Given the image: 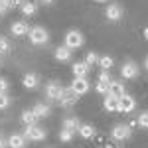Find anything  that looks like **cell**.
Masks as SVG:
<instances>
[{
	"label": "cell",
	"instance_id": "6da1fadb",
	"mask_svg": "<svg viewBox=\"0 0 148 148\" xmlns=\"http://www.w3.org/2000/svg\"><path fill=\"white\" fill-rule=\"evenodd\" d=\"M28 38H30V42L34 46H46L47 42H49V32L44 26H34V28H30Z\"/></svg>",
	"mask_w": 148,
	"mask_h": 148
},
{
	"label": "cell",
	"instance_id": "7a4b0ae2",
	"mask_svg": "<svg viewBox=\"0 0 148 148\" xmlns=\"http://www.w3.org/2000/svg\"><path fill=\"white\" fill-rule=\"evenodd\" d=\"M46 136H47V130L40 125H30L24 130V138L30 140V142H42V140H46Z\"/></svg>",
	"mask_w": 148,
	"mask_h": 148
},
{
	"label": "cell",
	"instance_id": "3957f363",
	"mask_svg": "<svg viewBox=\"0 0 148 148\" xmlns=\"http://www.w3.org/2000/svg\"><path fill=\"white\" fill-rule=\"evenodd\" d=\"M83 44H85V38H83V34H81L79 30H69L67 34H65V38H63V46L69 47L71 51L79 49Z\"/></svg>",
	"mask_w": 148,
	"mask_h": 148
},
{
	"label": "cell",
	"instance_id": "277c9868",
	"mask_svg": "<svg viewBox=\"0 0 148 148\" xmlns=\"http://www.w3.org/2000/svg\"><path fill=\"white\" fill-rule=\"evenodd\" d=\"M130 134H132V130H130V128H128V125H125V123L114 125L113 130H111V138H113V140H116V142L128 140V138H130Z\"/></svg>",
	"mask_w": 148,
	"mask_h": 148
},
{
	"label": "cell",
	"instance_id": "5b68a950",
	"mask_svg": "<svg viewBox=\"0 0 148 148\" xmlns=\"http://www.w3.org/2000/svg\"><path fill=\"white\" fill-rule=\"evenodd\" d=\"M79 101V95H75L71 87H63V93H61V99H59V105L63 107V109H71V107H75Z\"/></svg>",
	"mask_w": 148,
	"mask_h": 148
},
{
	"label": "cell",
	"instance_id": "8992f818",
	"mask_svg": "<svg viewBox=\"0 0 148 148\" xmlns=\"http://www.w3.org/2000/svg\"><path fill=\"white\" fill-rule=\"evenodd\" d=\"M71 89H73V93L75 95H85V93L91 89V83H89V79L87 77H73V81H71V85H69Z\"/></svg>",
	"mask_w": 148,
	"mask_h": 148
},
{
	"label": "cell",
	"instance_id": "52a82bcc",
	"mask_svg": "<svg viewBox=\"0 0 148 148\" xmlns=\"http://www.w3.org/2000/svg\"><path fill=\"white\" fill-rule=\"evenodd\" d=\"M61 93H63V85L59 81H49L46 87V97L49 101H59L61 99Z\"/></svg>",
	"mask_w": 148,
	"mask_h": 148
},
{
	"label": "cell",
	"instance_id": "ba28073f",
	"mask_svg": "<svg viewBox=\"0 0 148 148\" xmlns=\"http://www.w3.org/2000/svg\"><path fill=\"white\" fill-rule=\"evenodd\" d=\"M138 73H140V69H138V65L134 63V61H125L123 63V67H121V75H123V79H136Z\"/></svg>",
	"mask_w": 148,
	"mask_h": 148
},
{
	"label": "cell",
	"instance_id": "9c48e42d",
	"mask_svg": "<svg viewBox=\"0 0 148 148\" xmlns=\"http://www.w3.org/2000/svg\"><path fill=\"white\" fill-rule=\"evenodd\" d=\"M134 109H136V101H134L132 95L126 93L125 97L119 99V113H132Z\"/></svg>",
	"mask_w": 148,
	"mask_h": 148
},
{
	"label": "cell",
	"instance_id": "30bf717a",
	"mask_svg": "<svg viewBox=\"0 0 148 148\" xmlns=\"http://www.w3.org/2000/svg\"><path fill=\"white\" fill-rule=\"evenodd\" d=\"M123 6L121 4H109L107 8H105V16H107V20H111V22H119L121 18H123Z\"/></svg>",
	"mask_w": 148,
	"mask_h": 148
},
{
	"label": "cell",
	"instance_id": "8fae6325",
	"mask_svg": "<svg viewBox=\"0 0 148 148\" xmlns=\"http://www.w3.org/2000/svg\"><path fill=\"white\" fill-rule=\"evenodd\" d=\"M28 32H30V26H28V22H26V20H16V22H12V26H10V34L14 36V38H22V36H28Z\"/></svg>",
	"mask_w": 148,
	"mask_h": 148
},
{
	"label": "cell",
	"instance_id": "7c38bea8",
	"mask_svg": "<svg viewBox=\"0 0 148 148\" xmlns=\"http://www.w3.org/2000/svg\"><path fill=\"white\" fill-rule=\"evenodd\" d=\"M109 95H113L116 99L125 97L126 95V85L119 79H111V83H109Z\"/></svg>",
	"mask_w": 148,
	"mask_h": 148
},
{
	"label": "cell",
	"instance_id": "4fadbf2b",
	"mask_svg": "<svg viewBox=\"0 0 148 148\" xmlns=\"http://www.w3.org/2000/svg\"><path fill=\"white\" fill-rule=\"evenodd\" d=\"M71 71H73V77H87V73L91 71V67L85 61H73Z\"/></svg>",
	"mask_w": 148,
	"mask_h": 148
},
{
	"label": "cell",
	"instance_id": "5bb4252c",
	"mask_svg": "<svg viewBox=\"0 0 148 148\" xmlns=\"http://www.w3.org/2000/svg\"><path fill=\"white\" fill-rule=\"evenodd\" d=\"M103 109L109 111V113H119V99L107 93L105 99H103Z\"/></svg>",
	"mask_w": 148,
	"mask_h": 148
},
{
	"label": "cell",
	"instance_id": "9a60e30c",
	"mask_svg": "<svg viewBox=\"0 0 148 148\" xmlns=\"http://www.w3.org/2000/svg\"><path fill=\"white\" fill-rule=\"evenodd\" d=\"M26 138H24V134H20V132H14V134H10L8 136V148H26Z\"/></svg>",
	"mask_w": 148,
	"mask_h": 148
},
{
	"label": "cell",
	"instance_id": "2e32d148",
	"mask_svg": "<svg viewBox=\"0 0 148 148\" xmlns=\"http://www.w3.org/2000/svg\"><path fill=\"white\" fill-rule=\"evenodd\" d=\"M22 85L26 87V89H38V85H40V77L36 75V73H26L22 77Z\"/></svg>",
	"mask_w": 148,
	"mask_h": 148
},
{
	"label": "cell",
	"instance_id": "e0dca14e",
	"mask_svg": "<svg viewBox=\"0 0 148 148\" xmlns=\"http://www.w3.org/2000/svg\"><path fill=\"white\" fill-rule=\"evenodd\" d=\"M32 111H34V114L38 116V119H47L49 113H51L49 105H46V103H36L34 107H32Z\"/></svg>",
	"mask_w": 148,
	"mask_h": 148
},
{
	"label": "cell",
	"instance_id": "ac0fdd59",
	"mask_svg": "<svg viewBox=\"0 0 148 148\" xmlns=\"http://www.w3.org/2000/svg\"><path fill=\"white\" fill-rule=\"evenodd\" d=\"M20 12H22L24 16H34L36 12H38V2H34V0H26V2H22L20 6Z\"/></svg>",
	"mask_w": 148,
	"mask_h": 148
},
{
	"label": "cell",
	"instance_id": "d6986e66",
	"mask_svg": "<svg viewBox=\"0 0 148 148\" xmlns=\"http://www.w3.org/2000/svg\"><path fill=\"white\" fill-rule=\"evenodd\" d=\"M53 57H56V61H69L71 59V49L65 46H57L56 51H53Z\"/></svg>",
	"mask_w": 148,
	"mask_h": 148
},
{
	"label": "cell",
	"instance_id": "ffe728a7",
	"mask_svg": "<svg viewBox=\"0 0 148 148\" xmlns=\"http://www.w3.org/2000/svg\"><path fill=\"white\" fill-rule=\"evenodd\" d=\"M20 121H22L26 126H30V125H38V121H40V119L34 114V111H32V109H24V111H22V116H20Z\"/></svg>",
	"mask_w": 148,
	"mask_h": 148
},
{
	"label": "cell",
	"instance_id": "44dd1931",
	"mask_svg": "<svg viewBox=\"0 0 148 148\" xmlns=\"http://www.w3.org/2000/svg\"><path fill=\"white\" fill-rule=\"evenodd\" d=\"M79 116H67V119H63V128L65 130H71V132H77L79 130Z\"/></svg>",
	"mask_w": 148,
	"mask_h": 148
},
{
	"label": "cell",
	"instance_id": "7402d4cb",
	"mask_svg": "<svg viewBox=\"0 0 148 148\" xmlns=\"http://www.w3.org/2000/svg\"><path fill=\"white\" fill-rule=\"evenodd\" d=\"M77 132H79L81 138H87V140L97 136V130H95V126H93V125H81Z\"/></svg>",
	"mask_w": 148,
	"mask_h": 148
},
{
	"label": "cell",
	"instance_id": "603a6c76",
	"mask_svg": "<svg viewBox=\"0 0 148 148\" xmlns=\"http://www.w3.org/2000/svg\"><path fill=\"white\" fill-rule=\"evenodd\" d=\"M113 65H114V59L111 56H101L99 57V67H101V71H109Z\"/></svg>",
	"mask_w": 148,
	"mask_h": 148
},
{
	"label": "cell",
	"instance_id": "cb8c5ba5",
	"mask_svg": "<svg viewBox=\"0 0 148 148\" xmlns=\"http://www.w3.org/2000/svg\"><path fill=\"white\" fill-rule=\"evenodd\" d=\"M10 51H12V42L6 36H0V53L6 56V53H10Z\"/></svg>",
	"mask_w": 148,
	"mask_h": 148
},
{
	"label": "cell",
	"instance_id": "d4e9b609",
	"mask_svg": "<svg viewBox=\"0 0 148 148\" xmlns=\"http://www.w3.org/2000/svg\"><path fill=\"white\" fill-rule=\"evenodd\" d=\"M99 57H101V56H99V53H95V51H87V56H85L83 61H85L89 67H95V65L99 63Z\"/></svg>",
	"mask_w": 148,
	"mask_h": 148
},
{
	"label": "cell",
	"instance_id": "484cf974",
	"mask_svg": "<svg viewBox=\"0 0 148 148\" xmlns=\"http://www.w3.org/2000/svg\"><path fill=\"white\" fill-rule=\"evenodd\" d=\"M75 136V132H71V130H65V128H61V132H59V140L61 142H71Z\"/></svg>",
	"mask_w": 148,
	"mask_h": 148
},
{
	"label": "cell",
	"instance_id": "4316f807",
	"mask_svg": "<svg viewBox=\"0 0 148 148\" xmlns=\"http://www.w3.org/2000/svg\"><path fill=\"white\" fill-rule=\"evenodd\" d=\"M10 103H12V99L8 93H0V109H8Z\"/></svg>",
	"mask_w": 148,
	"mask_h": 148
},
{
	"label": "cell",
	"instance_id": "83f0119b",
	"mask_svg": "<svg viewBox=\"0 0 148 148\" xmlns=\"http://www.w3.org/2000/svg\"><path fill=\"white\" fill-rule=\"evenodd\" d=\"M136 121H138V126H142V128H148V111H146V113H140Z\"/></svg>",
	"mask_w": 148,
	"mask_h": 148
},
{
	"label": "cell",
	"instance_id": "f1b7e54d",
	"mask_svg": "<svg viewBox=\"0 0 148 148\" xmlns=\"http://www.w3.org/2000/svg\"><path fill=\"white\" fill-rule=\"evenodd\" d=\"M95 91L101 93V95H107V93H109V85H107V83H99V81H97V83H95Z\"/></svg>",
	"mask_w": 148,
	"mask_h": 148
},
{
	"label": "cell",
	"instance_id": "f546056e",
	"mask_svg": "<svg viewBox=\"0 0 148 148\" xmlns=\"http://www.w3.org/2000/svg\"><path fill=\"white\" fill-rule=\"evenodd\" d=\"M97 81L109 85V83H111V73H109V71H101V73H99V77H97Z\"/></svg>",
	"mask_w": 148,
	"mask_h": 148
},
{
	"label": "cell",
	"instance_id": "4dcf8cb0",
	"mask_svg": "<svg viewBox=\"0 0 148 148\" xmlns=\"http://www.w3.org/2000/svg\"><path fill=\"white\" fill-rule=\"evenodd\" d=\"M0 6L4 8V12H10V10H14V8H16L12 0H0Z\"/></svg>",
	"mask_w": 148,
	"mask_h": 148
},
{
	"label": "cell",
	"instance_id": "1f68e13d",
	"mask_svg": "<svg viewBox=\"0 0 148 148\" xmlns=\"http://www.w3.org/2000/svg\"><path fill=\"white\" fill-rule=\"evenodd\" d=\"M8 89H10V85H8V79L0 77V93H8Z\"/></svg>",
	"mask_w": 148,
	"mask_h": 148
},
{
	"label": "cell",
	"instance_id": "d6a6232c",
	"mask_svg": "<svg viewBox=\"0 0 148 148\" xmlns=\"http://www.w3.org/2000/svg\"><path fill=\"white\" fill-rule=\"evenodd\" d=\"M56 0H38V4H42V6H51Z\"/></svg>",
	"mask_w": 148,
	"mask_h": 148
},
{
	"label": "cell",
	"instance_id": "836d02e7",
	"mask_svg": "<svg viewBox=\"0 0 148 148\" xmlns=\"http://www.w3.org/2000/svg\"><path fill=\"white\" fill-rule=\"evenodd\" d=\"M0 148H8V140L2 136V134H0Z\"/></svg>",
	"mask_w": 148,
	"mask_h": 148
},
{
	"label": "cell",
	"instance_id": "e575fe53",
	"mask_svg": "<svg viewBox=\"0 0 148 148\" xmlns=\"http://www.w3.org/2000/svg\"><path fill=\"white\" fill-rule=\"evenodd\" d=\"M136 126H138V121H136V119H132V121L128 123V128H130V130H132V128H136Z\"/></svg>",
	"mask_w": 148,
	"mask_h": 148
},
{
	"label": "cell",
	"instance_id": "d590c367",
	"mask_svg": "<svg viewBox=\"0 0 148 148\" xmlns=\"http://www.w3.org/2000/svg\"><path fill=\"white\" fill-rule=\"evenodd\" d=\"M103 148H119V146H116V144H113V142H105V144H103Z\"/></svg>",
	"mask_w": 148,
	"mask_h": 148
},
{
	"label": "cell",
	"instance_id": "8d00e7d4",
	"mask_svg": "<svg viewBox=\"0 0 148 148\" xmlns=\"http://www.w3.org/2000/svg\"><path fill=\"white\" fill-rule=\"evenodd\" d=\"M12 2H14V6H20V4H22V2H26V0H12Z\"/></svg>",
	"mask_w": 148,
	"mask_h": 148
},
{
	"label": "cell",
	"instance_id": "74e56055",
	"mask_svg": "<svg viewBox=\"0 0 148 148\" xmlns=\"http://www.w3.org/2000/svg\"><path fill=\"white\" fill-rule=\"evenodd\" d=\"M144 38H146V40H148V26H146V28H144Z\"/></svg>",
	"mask_w": 148,
	"mask_h": 148
},
{
	"label": "cell",
	"instance_id": "f35d334b",
	"mask_svg": "<svg viewBox=\"0 0 148 148\" xmlns=\"http://www.w3.org/2000/svg\"><path fill=\"white\" fill-rule=\"evenodd\" d=\"M4 14H6V12H4V8H2V6H0V18H2V16H4Z\"/></svg>",
	"mask_w": 148,
	"mask_h": 148
},
{
	"label": "cell",
	"instance_id": "ab89813d",
	"mask_svg": "<svg viewBox=\"0 0 148 148\" xmlns=\"http://www.w3.org/2000/svg\"><path fill=\"white\" fill-rule=\"evenodd\" d=\"M144 69H148V57L144 59Z\"/></svg>",
	"mask_w": 148,
	"mask_h": 148
},
{
	"label": "cell",
	"instance_id": "60d3db41",
	"mask_svg": "<svg viewBox=\"0 0 148 148\" xmlns=\"http://www.w3.org/2000/svg\"><path fill=\"white\" fill-rule=\"evenodd\" d=\"M95 2H109V0H95Z\"/></svg>",
	"mask_w": 148,
	"mask_h": 148
},
{
	"label": "cell",
	"instance_id": "b9f144b4",
	"mask_svg": "<svg viewBox=\"0 0 148 148\" xmlns=\"http://www.w3.org/2000/svg\"><path fill=\"white\" fill-rule=\"evenodd\" d=\"M0 63H2V56H0Z\"/></svg>",
	"mask_w": 148,
	"mask_h": 148
},
{
	"label": "cell",
	"instance_id": "7bdbcfd3",
	"mask_svg": "<svg viewBox=\"0 0 148 148\" xmlns=\"http://www.w3.org/2000/svg\"><path fill=\"white\" fill-rule=\"evenodd\" d=\"M0 56H2V53H0Z\"/></svg>",
	"mask_w": 148,
	"mask_h": 148
}]
</instances>
